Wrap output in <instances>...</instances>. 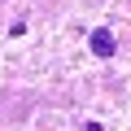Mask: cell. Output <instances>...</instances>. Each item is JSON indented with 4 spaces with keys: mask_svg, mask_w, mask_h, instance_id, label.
<instances>
[{
    "mask_svg": "<svg viewBox=\"0 0 131 131\" xmlns=\"http://www.w3.org/2000/svg\"><path fill=\"white\" fill-rule=\"evenodd\" d=\"M88 48H92L96 57H114V52H118V39H114L105 26H96V31L88 35Z\"/></svg>",
    "mask_w": 131,
    "mask_h": 131,
    "instance_id": "6da1fadb",
    "label": "cell"
}]
</instances>
